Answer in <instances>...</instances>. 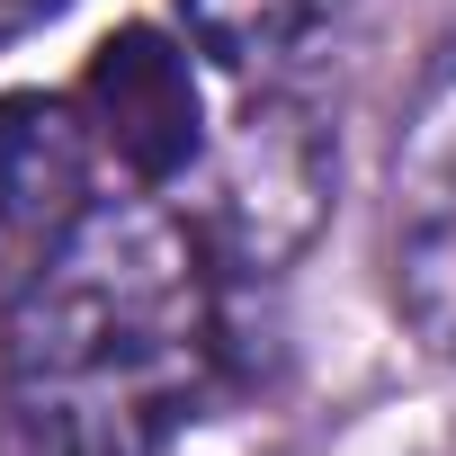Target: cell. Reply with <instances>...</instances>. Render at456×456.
Segmentation results:
<instances>
[{"instance_id":"3957f363","label":"cell","mask_w":456,"mask_h":456,"mask_svg":"<svg viewBox=\"0 0 456 456\" xmlns=\"http://www.w3.org/2000/svg\"><path fill=\"white\" fill-rule=\"evenodd\" d=\"M72 99H81L99 152H108L134 188H170V179H188L197 152H206V90H197V63H188L179 37H161V28H143V19L90 45Z\"/></svg>"},{"instance_id":"277c9868","label":"cell","mask_w":456,"mask_h":456,"mask_svg":"<svg viewBox=\"0 0 456 456\" xmlns=\"http://www.w3.org/2000/svg\"><path fill=\"white\" fill-rule=\"evenodd\" d=\"M99 206V134L72 90L0 99V296L37 278L63 233Z\"/></svg>"},{"instance_id":"52a82bcc","label":"cell","mask_w":456,"mask_h":456,"mask_svg":"<svg viewBox=\"0 0 456 456\" xmlns=\"http://www.w3.org/2000/svg\"><path fill=\"white\" fill-rule=\"evenodd\" d=\"M72 0H0V45L10 37H28V28H45V19H63Z\"/></svg>"},{"instance_id":"5b68a950","label":"cell","mask_w":456,"mask_h":456,"mask_svg":"<svg viewBox=\"0 0 456 456\" xmlns=\"http://www.w3.org/2000/svg\"><path fill=\"white\" fill-rule=\"evenodd\" d=\"M394 314L429 358L456 367V63L411 117L394 170Z\"/></svg>"},{"instance_id":"6da1fadb","label":"cell","mask_w":456,"mask_h":456,"mask_svg":"<svg viewBox=\"0 0 456 456\" xmlns=\"http://www.w3.org/2000/svg\"><path fill=\"white\" fill-rule=\"evenodd\" d=\"M233 385V269L188 206L99 197L10 287L0 411L19 456H161Z\"/></svg>"},{"instance_id":"8992f818","label":"cell","mask_w":456,"mask_h":456,"mask_svg":"<svg viewBox=\"0 0 456 456\" xmlns=\"http://www.w3.org/2000/svg\"><path fill=\"white\" fill-rule=\"evenodd\" d=\"M340 10L349 0H179V28L224 72H260V63H287L296 45H314Z\"/></svg>"},{"instance_id":"7a4b0ae2","label":"cell","mask_w":456,"mask_h":456,"mask_svg":"<svg viewBox=\"0 0 456 456\" xmlns=\"http://www.w3.org/2000/svg\"><path fill=\"white\" fill-rule=\"evenodd\" d=\"M188 179H197V197H179V206L215 242V260L233 278L278 269V260H296L314 242V224L331 206V126L305 99L260 90L233 117V134L197 152Z\"/></svg>"}]
</instances>
